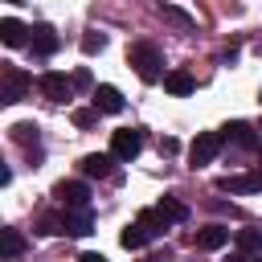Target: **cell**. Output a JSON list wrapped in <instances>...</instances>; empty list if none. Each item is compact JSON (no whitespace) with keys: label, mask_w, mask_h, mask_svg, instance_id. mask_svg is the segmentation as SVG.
Returning <instances> with one entry per match:
<instances>
[{"label":"cell","mask_w":262,"mask_h":262,"mask_svg":"<svg viewBox=\"0 0 262 262\" xmlns=\"http://www.w3.org/2000/svg\"><path fill=\"white\" fill-rule=\"evenodd\" d=\"M127 61L135 66V74L143 78V82H160L164 78V61H160V53H156V45H147V41H135L131 49H127Z\"/></svg>","instance_id":"1"},{"label":"cell","mask_w":262,"mask_h":262,"mask_svg":"<svg viewBox=\"0 0 262 262\" xmlns=\"http://www.w3.org/2000/svg\"><path fill=\"white\" fill-rule=\"evenodd\" d=\"M139 151H143V135H139L135 127H119V131L111 135V156H115V160L131 164Z\"/></svg>","instance_id":"2"},{"label":"cell","mask_w":262,"mask_h":262,"mask_svg":"<svg viewBox=\"0 0 262 262\" xmlns=\"http://www.w3.org/2000/svg\"><path fill=\"white\" fill-rule=\"evenodd\" d=\"M29 86H33V78L25 74V70H4V78H0V106H8V102H20L25 94H29Z\"/></svg>","instance_id":"3"},{"label":"cell","mask_w":262,"mask_h":262,"mask_svg":"<svg viewBox=\"0 0 262 262\" xmlns=\"http://www.w3.org/2000/svg\"><path fill=\"white\" fill-rule=\"evenodd\" d=\"M221 135L217 131H201L196 139H192V147H188V160H192V168H205V164H213V156L221 151Z\"/></svg>","instance_id":"4"},{"label":"cell","mask_w":262,"mask_h":262,"mask_svg":"<svg viewBox=\"0 0 262 262\" xmlns=\"http://www.w3.org/2000/svg\"><path fill=\"white\" fill-rule=\"evenodd\" d=\"M37 86H41V94H45L49 102H66V98H70V90H74V86H70V78H66V74H57V70L41 74V82H37Z\"/></svg>","instance_id":"5"},{"label":"cell","mask_w":262,"mask_h":262,"mask_svg":"<svg viewBox=\"0 0 262 262\" xmlns=\"http://www.w3.org/2000/svg\"><path fill=\"white\" fill-rule=\"evenodd\" d=\"M29 33H33V29H29L25 20H16V16H4V20H0V41H4L8 49L29 45Z\"/></svg>","instance_id":"6"},{"label":"cell","mask_w":262,"mask_h":262,"mask_svg":"<svg viewBox=\"0 0 262 262\" xmlns=\"http://www.w3.org/2000/svg\"><path fill=\"white\" fill-rule=\"evenodd\" d=\"M57 196H61V205H70V209H86V205H90V188H86L82 180H61V184H57Z\"/></svg>","instance_id":"7"},{"label":"cell","mask_w":262,"mask_h":262,"mask_svg":"<svg viewBox=\"0 0 262 262\" xmlns=\"http://www.w3.org/2000/svg\"><path fill=\"white\" fill-rule=\"evenodd\" d=\"M57 45H61V41H57V33H53L49 25H37V29H33V37H29V49H33L37 57H49V53H57Z\"/></svg>","instance_id":"8"},{"label":"cell","mask_w":262,"mask_h":262,"mask_svg":"<svg viewBox=\"0 0 262 262\" xmlns=\"http://www.w3.org/2000/svg\"><path fill=\"white\" fill-rule=\"evenodd\" d=\"M164 90L176 94V98H184V94L196 90V78H192L188 70H168V74H164Z\"/></svg>","instance_id":"9"},{"label":"cell","mask_w":262,"mask_h":262,"mask_svg":"<svg viewBox=\"0 0 262 262\" xmlns=\"http://www.w3.org/2000/svg\"><path fill=\"white\" fill-rule=\"evenodd\" d=\"M94 111L98 115H119L123 111V94L115 86H94Z\"/></svg>","instance_id":"10"},{"label":"cell","mask_w":262,"mask_h":262,"mask_svg":"<svg viewBox=\"0 0 262 262\" xmlns=\"http://www.w3.org/2000/svg\"><path fill=\"white\" fill-rule=\"evenodd\" d=\"M90 225H94L90 209H74V213H66V217H61V233H70V237H86V233H90Z\"/></svg>","instance_id":"11"},{"label":"cell","mask_w":262,"mask_h":262,"mask_svg":"<svg viewBox=\"0 0 262 262\" xmlns=\"http://www.w3.org/2000/svg\"><path fill=\"white\" fill-rule=\"evenodd\" d=\"M221 139H233L237 147H246V151H254L258 147V131L250 127V123H229L225 131H221Z\"/></svg>","instance_id":"12"},{"label":"cell","mask_w":262,"mask_h":262,"mask_svg":"<svg viewBox=\"0 0 262 262\" xmlns=\"http://www.w3.org/2000/svg\"><path fill=\"white\" fill-rule=\"evenodd\" d=\"M156 213H160L164 225H180V221H188V205L176 201V196H164V201L156 205Z\"/></svg>","instance_id":"13"},{"label":"cell","mask_w":262,"mask_h":262,"mask_svg":"<svg viewBox=\"0 0 262 262\" xmlns=\"http://www.w3.org/2000/svg\"><path fill=\"white\" fill-rule=\"evenodd\" d=\"M217 188L221 192H262V172H254V176H225Z\"/></svg>","instance_id":"14"},{"label":"cell","mask_w":262,"mask_h":262,"mask_svg":"<svg viewBox=\"0 0 262 262\" xmlns=\"http://www.w3.org/2000/svg\"><path fill=\"white\" fill-rule=\"evenodd\" d=\"M229 242V229L225 225H205V229H196V246L201 250H221Z\"/></svg>","instance_id":"15"},{"label":"cell","mask_w":262,"mask_h":262,"mask_svg":"<svg viewBox=\"0 0 262 262\" xmlns=\"http://www.w3.org/2000/svg\"><path fill=\"white\" fill-rule=\"evenodd\" d=\"M25 250H29V242H25L20 229H0V258H16Z\"/></svg>","instance_id":"16"},{"label":"cell","mask_w":262,"mask_h":262,"mask_svg":"<svg viewBox=\"0 0 262 262\" xmlns=\"http://www.w3.org/2000/svg\"><path fill=\"white\" fill-rule=\"evenodd\" d=\"M233 246H237V254H258L262 250V229H233Z\"/></svg>","instance_id":"17"},{"label":"cell","mask_w":262,"mask_h":262,"mask_svg":"<svg viewBox=\"0 0 262 262\" xmlns=\"http://www.w3.org/2000/svg\"><path fill=\"white\" fill-rule=\"evenodd\" d=\"M111 164H115V156H102V151L82 156V172L86 176H111Z\"/></svg>","instance_id":"18"},{"label":"cell","mask_w":262,"mask_h":262,"mask_svg":"<svg viewBox=\"0 0 262 262\" xmlns=\"http://www.w3.org/2000/svg\"><path fill=\"white\" fill-rule=\"evenodd\" d=\"M135 225H139V229H143V237H147V242H151V237H156V233H160V229H168V225H164V221H160V213H156V209H143V213H139V217H135Z\"/></svg>","instance_id":"19"},{"label":"cell","mask_w":262,"mask_h":262,"mask_svg":"<svg viewBox=\"0 0 262 262\" xmlns=\"http://www.w3.org/2000/svg\"><path fill=\"white\" fill-rule=\"evenodd\" d=\"M156 12H160L164 20H172V25H180V29H192V16L180 12V8H172V4H156Z\"/></svg>","instance_id":"20"},{"label":"cell","mask_w":262,"mask_h":262,"mask_svg":"<svg viewBox=\"0 0 262 262\" xmlns=\"http://www.w3.org/2000/svg\"><path fill=\"white\" fill-rule=\"evenodd\" d=\"M37 131H41L37 123H16V127H12V139H16V143H37Z\"/></svg>","instance_id":"21"},{"label":"cell","mask_w":262,"mask_h":262,"mask_svg":"<svg viewBox=\"0 0 262 262\" xmlns=\"http://www.w3.org/2000/svg\"><path fill=\"white\" fill-rule=\"evenodd\" d=\"M119 242H123V246H127V250H139V246H143V242H147V237H143V229H139V225H127V229H123V233H119Z\"/></svg>","instance_id":"22"},{"label":"cell","mask_w":262,"mask_h":262,"mask_svg":"<svg viewBox=\"0 0 262 262\" xmlns=\"http://www.w3.org/2000/svg\"><path fill=\"white\" fill-rule=\"evenodd\" d=\"M102 45H106L102 33H86V37H82V53H102Z\"/></svg>","instance_id":"23"},{"label":"cell","mask_w":262,"mask_h":262,"mask_svg":"<svg viewBox=\"0 0 262 262\" xmlns=\"http://www.w3.org/2000/svg\"><path fill=\"white\" fill-rule=\"evenodd\" d=\"M94 123H98V111H94V106L74 111V127H94Z\"/></svg>","instance_id":"24"},{"label":"cell","mask_w":262,"mask_h":262,"mask_svg":"<svg viewBox=\"0 0 262 262\" xmlns=\"http://www.w3.org/2000/svg\"><path fill=\"white\" fill-rule=\"evenodd\" d=\"M70 86H74V90H90V70H74Z\"/></svg>","instance_id":"25"},{"label":"cell","mask_w":262,"mask_h":262,"mask_svg":"<svg viewBox=\"0 0 262 262\" xmlns=\"http://www.w3.org/2000/svg\"><path fill=\"white\" fill-rule=\"evenodd\" d=\"M41 233H45V237L61 233V221H57V217H41Z\"/></svg>","instance_id":"26"},{"label":"cell","mask_w":262,"mask_h":262,"mask_svg":"<svg viewBox=\"0 0 262 262\" xmlns=\"http://www.w3.org/2000/svg\"><path fill=\"white\" fill-rule=\"evenodd\" d=\"M78 262H106V258H102V254H94V250H86V254H82Z\"/></svg>","instance_id":"27"},{"label":"cell","mask_w":262,"mask_h":262,"mask_svg":"<svg viewBox=\"0 0 262 262\" xmlns=\"http://www.w3.org/2000/svg\"><path fill=\"white\" fill-rule=\"evenodd\" d=\"M8 180H12V172H8L4 164H0V184H8Z\"/></svg>","instance_id":"28"},{"label":"cell","mask_w":262,"mask_h":262,"mask_svg":"<svg viewBox=\"0 0 262 262\" xmlns=\"http://www.w3.org/2000/svg\"><path fill=\"white\" fill-rule=\"evenodd\" d=\"M229 262H250V254H229Z\"/></svg>","instance_id":"29"}]
</instances>
